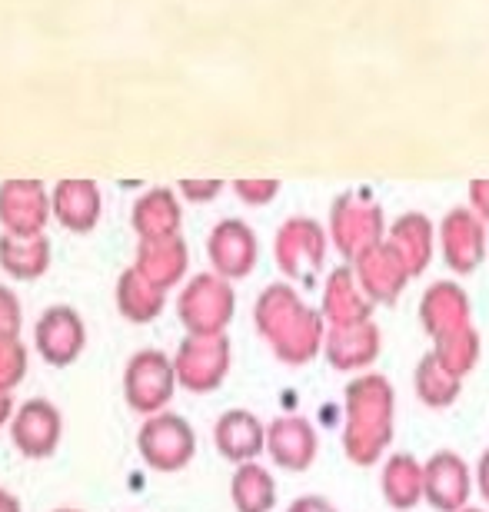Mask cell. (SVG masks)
<instances>
[{"mask_svg":"<svg viewBox=\"0 0 489 512\" xmlns=\"http://www.w3.org/2000/svg\"><path fill=\"white\" fill-rule=\"evenodd\" d=\"M393 436V389L383 376H360L346 389V456L370 466Z\"/></svg>","mask_w":489,"mask_h":512,"instance_id":"obj_2","label":"cell"},{"mask_svg":"<svg viewBox=\"0 0 489 512\" xmlns=\"http://www.w3.org/2000/svg\"><path fill=\"white\" fill-rule=\"evenodd\" d=\"M114 300H117L120 316H124L127 323L147 326L163 313V306H167V293L157 290L150 280H144L134 266H127V270L120 273V280H117Z\"/></svg>","mask_w":489,"mask_h":512,"instance_id":"obj_25","label":"cell"},{"mask_svg":"<svg viewBox=\"0 0 489 512\" xmlns=\"http://www.w3.org/2000/svg\"><path fill=\"white\" fill-rule=\"evenodd\" d=\"M470 466L456 453H436L423 466V496L430 499L433 509L440 512H460L470 499Z\"/></svg>","mask_w":489,"mask_h":512,"instance_id":"obj_15","label":"cell"},{"mask_svg":"<svg viewBox=\"0 0 489 512\" xmlns=\"http://www.w3.org/2000/svg\"><path fill=\"white\" fill-rule=\"evenodd\" d=\"M177 386L193 396L220 389L230 373V340L223 336H183L177 353L170 356Z\"/></svg>","mask_w":489,"mask_h":512,"instance_id":"obj_5","label":"cell"},{"mask_svg":"<svg viewBox=\"0 0 489 512\" xmlns=\"http://www.w3.org/2000/svg\"><path fill=\"white\" fill-rule=\"evenodd\" d=\"M207 256L213 263V273H217L220 280H227V283L243 280V276L253 273L257 256H260L257 233H253L250 223H243L237 217L220 220L207 237Z\"/></svg>","mask_w":489,"mask_h":512,"instance_id":"obj_12","label":"cell"},{"mask_svg":"<svg viewBox=\"0 0 489 512\" xmlns=\"http://www.w3.org/2000/svg\"><path fill=\"white\" fill-rule=\"evenodd\" d=\"M100 213H104V197L94 180H60L50 190V217L77 237L97 227Z\"/></svg>","mask_w":489,"mask_h":512,"instance_id":"obj_13","label":"cell"},{"mask_svg":"<svg viewBox=\"0 0 489 512\" xmlns=\"http://www.w3.org/2000/svg\"><path fill=\"white\" fill-rule=\"evenodd\" d=\"M326 353H330V363L336 370H363L380 353V333H376L373 323L333 330L330 343H326Z\"/></svg>","mask_w":489,"mask_h":512,"instance_id":"obj_26","label":"cell"},{"mask_svg":"<svg viewBox=\"0 0 489 512\" xmlns=\"http://www.w3.org/2000/svg\"><path fill=\"white\" fill-rule=\"evenodd\" d=\"M263 453H270L273 463L290 473H303L317 459V433L300 416L273 419L267 426V439H263Z\"/></svg>","mask_w":489,"mask_h":512,"instance_id":"obj_16","label":"cell"},{"mask_svg":"<svg viewBox=\"0 0 489 512\" xmlns=\"http://www.w3.org/2000/svg\"><path fill=\"white\" fill-rule=\"evenodd\" d=\"M24 330V310L10 286L0 283V340H17Z\"/></svg>","mask_w":489,"mask_h":512,"instance_id":"obj_32","label":"cell"},{"mask_svg":"<svg viewBox=\"0 0 489 512\" xmlns=\"http://www.w3.org/2000/svg\"><path fill=\"white\" fill-rule=\"evenodd\" d=\"M0 512H24V506H20V499L14 493L0 489Z\"/></svg>","mask_w":489,"mask_h":512,"instance_id":"obj_38","label":"cell"},{"mask_svg":"<svg viewBox=\"0 0 489 512\" xmlns=\"http://www.w3.org/2000/svg\"><path fill=\"white\" fill-rule=\"evenodd\" d=\"M27 363H30V350L20 336L17 340H0V389L4 393H14L27 380Z\"/></svg>","mask_w":489,"mask_h":512,"instance_id":"obj_31","label":"cell"},{"mask_svg":"<svg viewBox=\"0 0 489 512\" xmlns=\"http://www.w3.org/2000/svg\"><path fill=\"white\" fill-rule=\"evenodd\" d=\"M383 496L393 509H410L423 496V466L410 456H393L383 469Z\"/></svg>","mask_w":489,"mask_h":512,"instance_id":"obj_28","label":"cell"},{"mask_svg":"<svg viewBox=\"0 0 489 512\" xmlns=\"http://www.w3.org/2000/svg\"><path fill=\"white\" fill-rule=\"evenodd\" d=\"M87 346V326L70 303H54L37 316L34 323V350L47 366L67 370L84 356Z\"/></svg>","mask_w":489,"mask_h":512,"instance_id":"obj_7","label":"cell"},{"mask_svg":"<svg viewBox=\"0 0 489 512\" xmlns=\"http://www.w3.org/2000/svg\"><path fill=\"white\" fill-rule=\"evenodd\" d=\"M330 237L346 260L383 243V213L366 193H343L330 213Z\"/></svg>","mask_w":489,"mask_h":512,"instance_id":"obj_8","label":"cell"},{"mask_svg":"<svg viewBox=\"0 0 489 512\" xmlns=\"http://www.w3.org/2000/svg\"><path fill=\"white\" fill-rule=\"evenodd\" d=\"M416 393L426 406H450L456 393H460V376L446 373L436 356H423L420 370H416Z\"/></svg>","mask_w":489,"mask_h":512,"instance_id":"obj_30","label":"cell"},{"mask_svg":"<svg viewBox=\"0 0 489 512\" xmlns=\"http://www.w3.org/2000/svg\"><path fill=\"white\" fill-rule=\"evenodd\" d=\"M230 499L237 512H270L277 506V483L260 463H243L230 479Z\"/></svg>","mask_w":489,"mask_h":512,"instance_id":"obj_27","label":"cell"},{"mask_svg":"<svg viewBox=\"0 0 489 512\" xmlns=\"http://www.w3.org/2000/svg\"><path fill=\"white\" fill-rule=\"evenodd\" d=\"M10 443L24 459H50L64 439V416L50 399H27L10 416Z\"/></svg>","mask_w":489,"mask_h":512,"instance_id":"obj_10","label":"cell"},{"mask_svg":"<svg viewBox=\"0 0 489 512\" xmlns=\"http://www.w3.org/2000/svg\"><path fill=\"white\" fill-rule=\"evenodd\" d=\"M14 409H17L14 393H4V389H0V429H4V426L10 423V416H14Z\"/></svg>","mask_w":489,"mask_h":512,"instance_id":"obj_37","label":"cell"},{"mask_svg":"<svg viewBox=\"0 0 489 512\" xmlns=\"http://www.w3.org/2000/svg\"><path fill=\"white\" fill-rule=\"evenodd\" d=\"M433 356H436V363H440L446 373H453V376H460V380H463V376L476 366V356H480V340H476L473 326L456 330L450 336H440V340H436Z\"/></svg>","mask_w":489,"mask_h":512,"instance_id":"obj_29","label":"cell"},{"mask_svg":"<svg viewBox=\"0 0 489 512\" xmlns=\"http://www.w3.org/2000/svg\"><path fill=\"white\" fill-rule=\"evenodd\" d=\"M177 393L173 363L163 350H137L124 366V399L140 416L163 413Z\"/></svg>","mask_w":489,"mask_h":512,"instance_id":"obj_6","label":"cell"},{"mask_svg":"<svg viewBox=\"0 0 489 512\" xmlns=\"http://www.w3.org/2000/svg\"><path fill=\"white\" fill-rule=\"evenodd\" d=\"M50 223V190L40 180L0 183V227L10 237H37Z\"/></svg>","mask_w":489,"mask_h":512,"instance_id":"obj_11","label":"cell"},{"mask_svg":"<svg viewBox=\"0 0 489 512\" xmlns=\"http://www.w3.org/2000/svg\"><path fill=\"white\" fill-rule=\"evenodd\" d=\"M237 310V293L217 273H197L177 296V316L187 336H223Z\"/></svg>","mask_w":489,"mask_h":512,"instance_id":"obj_3","label":"cell"},{"mask_svg":"<svg viewBox=\"0 0 489 512\" xmlns=\"http://www.w3.org/2000/svg\"><path fill=\"white\" fill-rule=\"evenodd\" d=\"M470 200H473V207L480 210V217L489 220V180H473Z\"/></svg>","mask_w":489,"mask_h":512,"instance_id":"obj_35","label":"cell"},{"mask_svg":"<svg viewBox=\"0 0 489 512\" xmlns=\"http://www.w3.org/2000/svg\"><path fill=\"white\" fill-rule=\"evenodd\" d=\"M253 320L270 350L280 356L283 363L303 366L320 353L323 343V320L317 310H310L300 300V293L287 283H273L260 293L257 306H253Z\"/></svg>","mask_w":489,"mask_h":512,"instance_id":"obj_1","label":"cell"},{"mask_svg":"<svg viewBox=\"0 0 489 512\" xmlns=\"http://www.w3.org/2000/svg\"><path fill=\"white\" fill-rule=\"evenodd\" d=\"M273 253H277V266L283 270V276L300 280V283H313V276L320 273L323 256H326V233L317 220L290 217L277 230Z\"/></svg>","mask_w":489,"mask_h":512,"instance_id":"obj_9","label":"cell"},{"mask_svg":"<svg viewBox=\"0 0 489 512\" xmlns=\"http://www.w3.org/2000/svg\"><path fill=\"white\" fill-rule=\"evenodd\" d=\"M137 453L144 459L147 469L154 473H180L190 466V459L197 456V433L180 413H154L144 416L137 433Z\"/></svg>","mask_w":489,"mask_h":512,"instance_id":"obj_4","label":"cell"},{"mask_svg":"<svg viewBox=\"0 0 489 512\" xmlns=\"http://www.w3.org/2000/svg\"><path fill=\"white\" fill-rule=\"evenodd\" d=\"M54 512H80V509H54Z\"/></svg>","mask_w":489,"mask_h":512,"instance_id":"obj_40","label":"cell"},{"mask_svg":"<svg viewBox=\"0 0 489 512\" xmlns=\"http://www.w3.org/2000/svg\"><path fill=\"white\" fill-rule=\"evenodd\" d=\"M130 227L140 240H163V237H177L183 227V207L177 190L170 187H154L144 197H137L134 213H130Z\"/></svg>","mask_w":489,"mask_h":512,"instance_id":"obj_20","label":"cell"},{"mask_svg":"<svg viewBox=\"0 0 489 512\" xmlns=\"http://www.w3.org/2000/svg\"><path fill=\"white\" fill-rule=\"evenodd\" d=\"M353 280L366 300L393 303L406 286V280H410V273L403 270L400 256L390 250V243H376V247L363 250L353 260Z\"/></svg>","mask_w":489,"mask_h":512,"instance_id":"obj_14","label":"cell"},{"mask_svg":"<svg viewBox=\"0 0 489 512\" xmlns=\"http://www.w3.org/2000/svg\"><path fill=\"white\" fill-rule=\"evenodd\" d=\"M134 270L157 286V290H173L190 270V247L180 237H163V240H140L137 243V260Z\"/></svg>","mask_w":489,"mask_h":512,"instance_id":"obj_17","label":"cell"},{"mask_svg":"<svg viewBox=\"0 0 489 512\" xmlns=\"http://www.w3.org/2000/svg\"><path fill=\"white\" fill-rule=\"evenodd\" d=\"M420 313H423V326L436 340L470 326V300H466V293L456 283H443V280L433 283L423 296Z\"/></svg>","mask_w":489,"mask_h":512,"instance_id":"obj_22","label":"cell"},{"mask_svg":"<svg viewBox=\"0 0 489 512\" xmlns=\"http://www.w3.org/2000/svg\"><path fill=\"white\" fill-rule=\"evenodd\" d=\"M263 439H267V426L250 409H227L213 426V443H217L220 456L237 466L257 463V456L263 453Z\"/></svg>","mask_w":489,"mask_h":512,"instance_id":"obj_19","label":"cell"},{"mask_svg":"<svg viewBox=\"0 0 489 512\" xmlns=\"http://www.w3.org/2000/svg\"><path fill=\"white\" fill-rule=\"evenodd\" d=\"M287 512H336L323 496H300Z\"/></svg>","mask_w":489,"mask_h":512,"instance_id":"obj_36","label":"cell"},{"mask_svg":"<svg viewBox=\"0 0 489 512\" xmlns=\"http://www.w3.org/2000/svg\"><path fill=\"white\" fill-rule=\"evenodd\" d=\"M223 193L220 180H180L177 183V197L190 200V203H210Z\"/></svg>","mask_w":489,"mask_h":512,"instance_id":"obj_34","label":"cell"},{"mask_svg":"<svg viewBox=\"0 0 489 512\" xmlns=\"http://www.w3.org/2000/svg\"><path fill=\"white\" fill-rule=\"evenodd\" d=\"M50 237L37 233V237H10L0 233V270L17 283H34L50 270Z\"/></svg>","mask_w":489,"mask_h":512,"instance_id":"obj_21","label":"cell"},{"mask_svg":"<svg viewBox=\"0 0 489 512\" xmlns=\"http://www.w3.org/2000/svg\"><path fill=\"white\" fill-rule=\"evenodd\" d=\"M480 489H483V496L489 499V453L480 459Z\"/></svg>","mask_w":489,"mask_h":512,"instance_id":"obj_39","label":"cell"},{"mask_svg":"<svg viewBox=\"0 0 489 512\" xmlns=\"http://www.w3.org/2000/svg\"><path fill=\"white\" fill-rule=\"evenodd\" d=\"M460 512H480V509H460Z\"/></svg>","mask_w":489,"mask_h":512,"instance_id":"obj_41","label":"cell"},{"mask_svg":"<svg viewBox=\"0 0 489 512\" xmlns=\"http://www.w3.org/2000/svg\"><path fill=\"white\" fill-rule=\"evenodd\" d=\"M323 313L330 316L333 330H346V326L370 323V300L360 293V286H356L350 266H340V270H333L330 276H326Z\"/></svg>","mask_w":489,"mask_h":512,"instance_id":"obj_23","label":"cell"},{"mask_svg":"<svg viewBox=\"0 0 489 512\" xmlns=\"http://www.w3.org/2000/svg\"><path fill=\"white\" fill-rule=\"evenodd\" d=\"M233 193L247 207H267L270 200H277L280 180H233Z\"/></svg>","mask_w":489,"mask_h":512,"instance_id":"obj_33","label":"cell"},{"mask_svg":"<svg viewBox=\"0 0 489 512\" xmlns=\"http://www.w3.org/2000/svg\"><path fill=\"white\" fill-rule=\"evenodd\" d=\"M443 256L456 273H473L486 253V230L483 220L473 210H453L440 227Z\"/></svg>","mask_w":489,"mask_h":512,"instance_id":"obj_18","label":"cell"},{"mask_svg":"<svg viewBox=\"0 0 489 512\" xmlns=\"http://www.w3.org/2000/svg\"><path fill=\"white\" fill-rule=\"evenodd\" d=\"M390 250L400 256L403 270L416 276L426 270L433 256V223L423 213H403L400 220L390 227Z\"/></svg>","mask_w":489,"mask_h":512,"instance_id":"obj_24","label":"cell"}]
</instances>
